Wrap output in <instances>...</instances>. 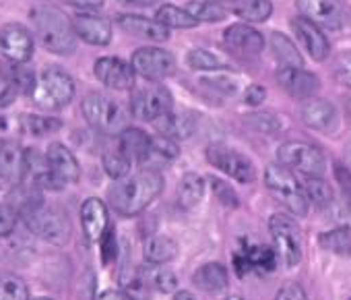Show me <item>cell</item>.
<instances>
[{
  "label": "cell",
  "instance_id": "484cf974",
  "mask_svg": "<svg viewBox=\"0 0 351 300\" xmlns=\"http://www.w3.org/2000/svg\"><path fill=\"white\" fill-rule=\"evenodd\" d=\"M155 128L159 130L161 137H167L171 141L176 139H191L197 130V118L191 112H182V114H176L169 112L161 118H157Z\"/></svg>",
  "mask_w": 351,
  "mask_h": 300
},
{
  "label": "cell",
  "instance_id": "ffe728a7",
  "mask_svg": "<svg viewBox=\"0 0 351 300\" xmlns=\"http://www.w3.org/2000/svg\"><path fill=\"white\" fill-rule=\"evenodd\" d=\"M25 176V149L11 139L0 141V181L19 185Z\"/></svg>",
  "mask_w": 351,
  "mask_h": 300
},
{
  "label": "cell",
  "instance_id": "9a60e30c",
  "mask_svg": "<svg viewBox=\"0 0 351 300\" xmlns=\"http://www.w3.org/2000/svg\"><path fill=\"white\" fill-rule=\"evenodd\" d=\"M275 265H277V253L263 244H244L234 255V267L238 275L271 273Z\"/></svg>",
  "mask_w": 351,
  "mask_h": 300
},
{
  "label": "cell",
  "instance_id": "1f68e13d",
  "mask_svg": "<svg viewBox=\"0 0 351 300\" xmlns=\"http://www.w3.org/2000/svg\"><path fill=\"white\" fill-rule=\"evenodd\" d=\"M180 154V147L176 141L167 139V137H151V149H149V158L145 162V168H153L157 170L159 164H167L171 160H176Z\"/></svg>",
  "mask_w": 351,
  "mask_h": 300
},
{
  "label": "cell",
  "instance_id": "603a6c76",
  "mask_svg": "<svg viewBox=\"0 0 351 300\" xmlns=\"http://www.w3.org/2000/svg\"><path fill=\"white\" fill-rule=\"evenodd\" d=\"M223 40L226 44L240 52V54H248V56H256L263 52L265 48V38L261 32H256L254 27L246 25V23H234L223 32Z\"/></svg>",
  "mask_w": 351,
  "mask_h": 300
},
{
  "label": "cell",
  "instance_id": "7bdbcfd3",
  "mask_svg": "<svg viewBox=\"0 0 351 300\" xmlns=\"http://www.w3.org/2000/svg\"><path fill=\"white\" fill-rule=\"evenodd\" d=\"M19 224V214L11 203H0V238H7L15 232Z\"/></svg>",
  "mask_w": 351,
  "mask_h": 300
},
{
  "label": "cell",
  "instance_id": "7c38bea8",
  "mask_svg": "<svg viewBox=\"0 0 351 300\" xmlns=\"http://www.w3.org/2000/svg\"><path fill=\"white\" fill-rule=\"evenodd\" d=\"M34 36L21 23H9L0 30V52L13 65H23L34 56Z\"/></svg>",
  "mask_w": 351,
  "mask_h": 300
},
{
  "label": "cell",
  "instance_id": "d6986e66",
  "mask_svg": "<svg viewBox=\"0 0 351 300\" xmlns=\"http://www.w3.org/2000/svg\"><path fill=\"white\" fill-rule=\"evenodd\" d=\"M75 36L91 46H108L112 42V23L93 13H79L73 17Z\"/></svg>",
  "mask_w": 351,
  "mask_h": 300
},
{
  "label": "cell",
  "instance_id": "9c48e42d",
  "mask_svg": "<svg viewBox=\"0 0 351 300\" xmlns=\"http://www.w3.org/2000/svg\"><path fill=\"white\" fill-rule=\"evenodd\" d=\"M173 97L167 87L153 83L145 87H136L130 95V112L134 118L143 122H155L157 118L171 112Z\"/></svg>",
  "mask_w": 351,
  "mask_h": 300
},
{
  "label": "cell",
  "instance_id": "8992f818",
  "mask_svg": "<svg viewBox=\"0 0 351 300\" xmlns=\"http://www.w3.org/2000/svg\"><path fill=\"white\" fill-rule=\"evenodd\" d=\"M275 253L285 267H295L304 255V236L298 222L287 214H273L269 220Z\"/></svg>",
  "mask_w": 351,
  "mask_h": 300
},
{
  "label": "cell",
  "instance_id": "44dd1931",
  "mask_svg": "<svg viewBox=\"0 0 351 300\" xmlns=\"http://www.w3.org/2000/svg\"><path fill=\"white\" fill-rule=\"evenodd\" d=\"M289 25H291L293 34L298 36V40L302 42V46L306 48V52L310 54L312 60L322 62L328 56L330 44H328V40H326V36L322 34L320 27H316L314 23H310L304 17H293L289 21Z\"/></svg>",
  "mask_w": 351,
  "mask_h": 300
},
{
  "label": "cell",
  "instance_id": "b9f144b4",
  "mask_svg": "<svg viewBox=\"0 0 351 300\" xmlns=\"http://www.w3.org/2000/svg\"><path fill=\"white\" fill-rule=\"evenodd\" d=\"M151 286L161 294H171L178 288V277L171 269H157L151 273Z\"/></svg>",
  "mask_w": 351,
  "mask_h": 300
},
{
  "label": "cell",
  "instance_id": "4316f807",
  "mask_svg": "<svg viewBox=\"0 0 351 300\" xmlns=\"http://www.w3.org/2000/svg\"><path fill=\"white\" fill-rule=\"evenodd\" d=\"M228 269L217 263V261H209L205 265H201L195 273H193V284L207 292V294H221L228 288Z\"/></svg>",
  "mask_w": 351,
  "mask_h": 300
},
{
  "label": "cell",
  "instance_id": "816d5d0a",
  "mask_svg": "<svg viewBox=\"0 0 351 300\" xmlns=\"http://www.w3.org/2000/svg\"><path fill=\"white\" fill-rule=\"evenodd\" d=\"M17 95L19 91L15 89V85L5 77H0V108H9L17 100Z\"/></svg>",
  "mask_w": 351,
  "mask_h": 300
},
{
  "label": "cell",
  "instance_id": "f35d334b",
  "mask_svg": "<svg viewBox=\"0 0 351 300\" xmlns=\"http://www.w3.org/2000/svg\"><path fill=\"white\" fill-rule=\"evenodd\" d=\"M132 162L120 152V149H110V152L104 154V170L110 178L120 181L124 176H128Z\"/></svg>",
  "mask_w": 351,
  "mask_h": 300
},
{
  "label": "cell",
  "instance_id": "f6af8a7d",
  "mask_svg": "<svg viewBox=\"0 0 351 300\" xmlns=\"http://www.w3.org/2000/svg\"><path fill=\"white\" fill-rule=\"evenodd\" d=\"M246 118H248V124L252 128L261 130V132H275V130H279V118L273 116V114L263 112V114H250Z\"/></svg>",
  "mask_w": 351,
  "mask_h": 300
},
{
  "label": "cell",
  "instance_id": "bcb514c9",
  "mask_svg": "<svg viewBox=\"0 0 351 300\" xmlns=\"http://www.w3.org/2000/svg\"><path fill=\"white\" fill-rule=\"evenodd\" d=\"M335 77L339 83L351 89V52H345L335 65Z\"/></svg>",
  "mask_w": 351,
  "mask_h": 300
},
{
  "label": "cell",
  "instance_id": "277c9868",
  "mask_svg": "<svg viewBox=\"0 0 351 300\" xmlns=\"http://www.w3.org/2000/svg\"><path fill=\"white\" fill-rule=\"evenodd\" d=\"M83 116L85 120L104 135H116L122 128H126V120L128 114L122 108L120 102H116L114 97L106 95V93H89L83 104H81Z\"/></svg>",
  "mask_w": 351,
  "mask_h": 300
},
{
  "label": "cell",
  "instance_id": "e0dca14e",
  "mask_svg": "<svg viewBox=\"0 0 351 300\" xmlns=\"http://www.w3.org/2000/svg\"><path fill=\"white\" fill-rule=\"evenodd\" d=\"M277 83L287 95L295 100H310L316 95L320 87V81L314 73L304 69H287V67H281L277 71Z\"/></svg>",
  "mask_w": 351,
  "mask_h": 300
},
{
  "label": "cell",
  "instance_id": "03108f58",
  "mask_svg": "<svg viewBox=\"0 0 351 300\" xmlns=\"http://www.w3.org/2000/svg\"><path fill=\"white\" fill-rule=\"evenodd\" d=\"M349 300H351V298H349Z\"/></svg>",
  "mask_w": 351,
  "mask_h": 300
},
{
  "label": "cell",
  "instance_id": "cb8c5ba5",
  "mask_svg": "<svg viewBox=\"0 0 351 300\" xmlns=\"http://www.w3.org/2000/svg\"><path fill=\"white\" fill-rule=\"evenodd\" d=\"M118 149L132 164L145 166L151 149V135H147L143 128L126 126L118 132Z\"/></svg>",
  "mask_w": 351,
  "mask_h": 300
},
{
  "label": "cell",
  "instance_id": "db71d44e",
  "mask_svg": "<svg viewBox=\"0 0 351 300\" xmlns=\"http://www.w3.org/2000/svg\"><path fill=\"white\" fill-rule=\"evenodd\" d=\"M73 7H79V9H85V11H91V9H99L104 5V0H69Z\"/></svg>",
  "mask_w": 351,
  "mask_h": 300
},
{
  "label": "cell",
  "instance_id": "52a82bcc",
  "mask_svg": "<svg viewBox=\"0 0 351 300\" xmlns=\"http://www.w3.org/2000/svg\"><path fill=\"white\" fill-rule=\"evenodd\" d=\"M277 160L289 172H300L306 178L322 176L326 168V158L320 152V147L306 141H285L279 147Z\"/></svg>",
  "mask_w": 351,
  "mask_h": 300
},
{
  "label": "cell",
  "instance_id": "be15d7a7",
  "mask_svg": "<svg viewBox=\"0 0 351 300\" xmlns=\"http://www.w3.org/2000/svg\"><path fill=\"white\" fill-rule=\"evenodd\" d=\"M5 187H7V185H5V183H3V181H0V191H3V189H5Z\"/></svg>",
  "mask_w": 351,
  "mask_h": 300
},
{
  "label": "cell",
  "instance_id": "4fadbf2b",
  "mask_svg": "<svg viewBox=\"0 0 351 300\" xmlns=\"http://www.w3.org/2000/svg\"><path fill=\"white\" fill-rule=\"evenodd\" d=\"M298 11L304 19L324 30H341L345 23V13L341 0H295Z\"/></svg>",
  "mask_w": 351,
  "mask_h": 300
},
{
  "label": "cell",
  "instance_id": "d590c367",
  "mask_svg": "<svg viewBox=\"0 0 351 300\" xmlns=\"http://www.w3.org/2000/svg\"><path fill=\"white\" fill-rule=\"evenodd\" d=\"M0 300H32L27 284L15 273H0Z\"/></svg>",
  "mask_w": 351,
  "mask_h": 300
},
{
  "label": "cell",
  "instance_id": "ab89813d",
  "mask_svg": "<svg viewBox=\"0 0 351 300\" xmlns=\"http://www.w3.org/2000/svg\"><path fill=\"white\" fill-rule=\"evenodd\" d=\"M199 23H219L226 19V9L217 3H191L186 9Z\"/></svg>",
  "mask_w": 351,
  "mask_h": 300
},
{
  "label": "cell",
  "instance_id": "5b68a950",
  "mask_svg": "<svg viewBox=\"0 0 351 300\" xmlns=\"http://www.w3.org/2000/svg\"><path fill=\"white\" fill-rule=\"evenodd\" d=\"M265 187L269 193L285 205L293 216H306L308 214V201L304 197V189L293 172L283 168L281 164H269L265 168Z\"/></svg>",
  "mask_w": 351,
  "mask_h": 300
},
{
  "label": "cell",
  "instance_id": "2e32d148",
  "mask_svg": "<svg viewBox=\"0 0 351 300\" xmlns=\"http://www.w3.org/2000/svg\"><path fill=\"white\" fill-rule=\"evenodd\" d=\"M46 164L50 172L62 183V185H75L81 178V166L75 154L64 143H50L46 149Z\"/></svg>",
  "mask_w": 351,
  "mask_h": 300
},
{
  "label": "cell",
  "instance_id": "f5cc1de1",
  "mask_svg": "<svg viewBox=\"0 0 351 300\" xmlns=\"http://www.w3.org/2000/svg\"><path fill=\"white\" fill-rule=\"evenodd\" d=\"M265 97H267V89L263 85H256V83L248 85L246 91H244V102L248 106H261L265 102Z\"/></svg>",
  "mask_w": 351,
  "mask_h": 300
},
{
  "label": "cell",
  "instance_id": "f907efd6",
  "mask_svg": "<svg viewBox=\"0 0 351 300\" xmlns=\"http://www.w3.org/2000/svg\"><path fill=\"white\" fill-rule=\"evenodd\" d=\"M275 300H308V294H306V290H304L300 284L289 281V284H285V286L277 292Z\"/></svg>",
  "mask_w": 351,
  "mask_h": 300
},
{
  "label": "cell",
  "instance_id": "11a10c76",
  "mask_svg": "<svg viewBox=\"0 0 351 300\" xmlns=\"http://www.w3.org/2000/svg\"><path fill=\"white\" fill-rule=\"evenodd\" d=\"M95 300H132V298H128L122 290H106Z\"/></svg>",
  "mask_w": 351,
  "mask_h": 300
},
{
  "label": "cell",
  "instance_id": "7a4b0ae2",
  "mask_svg": "<svg viewBox=\"0 0 351 300\" xmlns=\"http://www.w3.org/2000/svg\"><path fill=\"white\" fill-rule=\"evenodd\" d=\"M36 34L46 50L54 54H73L77 50V36L71 19L56 7H38L32 11Z\"/></svg>",
  "mask_w": 351,
  "mask_h": 300
},
{
  "label": "cell",
  "instance_id": "60d3db41",
  "mask_svg": "<svg viewBox=\"0 0 351 300\" xmlns=\"http://www.w3.org/2000/svg\"><path fill=\"white\" fill-rule=\"evenodd\" d=\"M186 62H189V67L195 69V71H221V69H228L226 62H223L217 54H213V52H209V50H205V48H195V50H191Z\"/></svg>",
  "mask_w": 351,
  "mask_h": 300
},
{
  "label": "cell",
  "instance_id": "680465c9",
  "mask_svg": "<svg viewBox=\"0 0 351 300\" xmlns=\"http://www.w3.org/2000/svg\"><path fill=\"white\" fill-rule=\"evenodd\" d=\"M349 170H351V143L345 147V162H343Z\"/></svg>",
  "mask_w": 351,
  "mask_h": 300
},
{
  "label": "cell",
  "instance_id": "6da1fadb",
  "mask_svg": "<svg viewBox=\"0 0 351 300\" xmlns=\"http://www.w3.org/2000/svg\"><path fill=\"white\" fill-rule=\"evenodd\" d=\"M163 191V176L159 170L143 168L132 176H124L116 181L108 191L110 207L122 216L132 218L145 211Z\"/></svg>",
  "mask_w": 351,
  "mask_h": 300
},
{
  "label": "cell",
  "instance_id": "5bb4252c",
  "mask_svg": "<svg viewBox=\"0 0 351 300\" xmlns=\"http://www.w3.org/2000/svg\"><path fill=\"white\" fill-rule=\"evenodd\" d=\"M93 73L97 77V81H101L106 87L116 89V91H128L134 89L136 83V73L132 71V67L116 56H104L95 60Z\"/></svg>",
  "mask_w": 351,
  "mask_h": 300
},
{
  "label": "cell",
  "instance_id": "94428289",
  "mask_svg": "<svg viewBox=\"0 0 351 300\" xmlns=\"http://www.w3.org/2000/svg\"><path fill=\"white\" fill-rule=\"evenodd\" d=\"M34 300H54V298H48V296H40V298H34Z\"/></svg>",
  "mask_w": 351,
  "mask_h": 300
},
{
  "label": "cell",
  "instance_id": "f1b7e54d",
  "mask_svg": "<svg viewBox=\"0 0 351 300\" xmlns=\"http://www.w3.org/2000/svg\"><path fill=\"white\" fill-rule=\"evenodd\" d=\"M205 178L197 172H186L178 185V203L184 209H195L205 197Z\"/></svg>",
  "mask_w": 351,
  "mask_h": 300
},
{
  "label": "cell",
  "instance_id": "e575fe53",
  "mask_svg": "<svg viewBox=\"0 0 351 300\" xmlns=\"http://www.w3.org/2000/svg\"><path fill=\"white\" fill-rule=\"evenodd\" d=\"M318 244L332 255L349 257L351 255V232L347 228H337V230L324 232L318 236Z\"/></svg>",
  "mask_w": 351,
  "mask_h": 300
},
{
  "label": "cell",
  "instance_id": "7dc6e473",
  "mask_svg": "<svg viewBox=\"0 0 351 300\" xmlns=\"http://www.w3.org/2000/svg\"><path fill=\"white\" fill-rule=\"evenodd\" d=\"M211 183H213L215 195L219 197V201H221L223 205H230V207H238V205H240V203H238V195L234 193L232 187H228L223 181H217V178H213Z\"/></svg>",
  "mask_w": 351,
  "mask_h": 300
},
{
  "label": "cell",
  "instance_id": "4dcf8cb0",
  "mask_svg": "<svg viewBox=\"0 0 351 300\" xmlns=\"http://www.w3.org/2000/svg\"><path fill=\"white\" fill-rule=\"evenodd\" d=\"M302 189H304V197H306L308 205H314L318 209H328L335 205V193L324 178L310 176L304 181Z\"/></svg>",
  "mask_w": 351,
  "mask_h": 300
},
{
  "label": "cell",
  "instance_id": "d6a6232c",
  "mask_svg": "<svg viewBox=\"0 0 351 300\" xmlns=\"http://www.w3.org/2000/svg\"><path fill=\"white\" fill-rule=\"evenodd\" d=\"M232 11L248 23H263L273 15V3L271 0H234Z\"/></svg>",
  "mask_w": 351,
  "mask_h": 300
},
{
  "label": "cell",
  "instance_id": "74e56055",
  "mask_svg": "<svg viewBox=\"0 0 351 300\" xmlns=\"http://www.w3.org/2000/svg\"><path fill=\"white\" fill-rule=\"evenodd\" d=\"M0 77H5L7 81H11L15 85V89L23 91V93H32L34 85H36V79H38L34 73H29L21 65H5V67H0Z\"/></svg>",
  "mask_w": 351,
  "mask_h": 300
},
{
  "label": "cell",
  "instance_id": "9f6ffc18",
  "mask_svg": "<svg viewBox=\"0 0 351 300\" xmlns=\"http://www.w3.org/2000/svg\"><path fill=\"white\" fill-rule=\"evenodd\" d=\"M122 5H130V7H141V9H147V7H155L161 0H120Z\"/></svg>",
  "mask_w": 351,
  "mask_h": 300
},
{
  "label": "cell",
  "instance_id": "ba28073f",
  "mask_svg": "<svg viewBox=\"0 0 351 300\" xmlns=\"http://www.w3.org/2000/svg\"><path fill=\"white\" fill-rule=\"evenodd\" d=\"M25 224L38 238L56 246L66 244L71 238V220L66 211H62L60 207L40 205L36 211H32L25 218Z\"/></svg>",
  "mask_w": 351,
  "mask_h": 300
},
{
  "label": "cell",
  "instance_id": "8d00e7d4",
  "mask_svg": "<svg viewBox=\"0 0 351 300\" xmlns=\"http://www.w3.org/2000/svg\"><path fill=\"white\" fill-rule=\"evenodd\" d=\"M21 126L27 135L34 137H46L50 132L60 130L62 122L58 118H50V116H36V114H25L21 116Z\"/></svg>",
  "mask_w": 351,
  "mask_h": 300
},
{
  "label": "cell",
  "instance_id": "c3c4849f",
  "mask_svg": "<svg viewBox=\"0 0 351 300\" xmlns=\"http://www.w3.org/2000/svg\"><path fill=\"white\" fill-rule=\"evenodd\" d=\"M99 244H101V259H104V263H112L118 257V244H116L114 232L106 230V234L99 238Z\"/></svg>",
  "mask_w": 351,
  "mask_h": 300
},
{
  "label": "cell",
  "instance_id": "6125c7cd",
  "mask_svg": "<svg viewBox=\"0 0 351 300\" xmlns=\"http://www.w3.org/2000/svg\"><path fill=\"white\" fill-rule=\"evenodd\" d=\"M228 300H244V298H242V296H230Z\"/></svg>",
  "mask_w": 351,
  "mask_h": 300
},
{
  "label": "cell",
  "instance_id": "d4e9b609",
  "mask_svg": "<svg viewBox=\"0 0 351 300\" xmlns=\"http://www.w3.org/2000/svg\"><path fill=\"white\" fill-rule=\"evenodd\" d=\"M118 25L132 38L149 40V42H165L169 40V30H165L155 19H147L141 15H120Z\"/></svg>",
  "mask_w": 351,
  "mask_h": 300
},
{
  "label": "cell",
  "instance_id": "681fc988",
  "mask_svg": "<svg viewBox=\"0 0 351 300\" xmlns=\"http://www.w3.org/2000/svg\"><path fill=\"white\" fill-rule=\"evenodd\" d=\"M335 178H337V183L341 185L343 195H345L347 201L351 203V170H349L343 162H337V164H335Z\"/></svg>",
  "mask_w": 351,
  "mask_h": 300
},
{
  "label": "cell",
  "instance_id": "6f0895ef",
  "mask_svg": "<svg viewBox=\"0 0 351 300\" xmlns=\"http://www.w3.org/2000/svg\"><path fill=\"white\" fill-rule=\"evenodd\" d=\"M171 300H197V298H195V294L189 292V290H178V292L173 294Z\"/></svg>",
  "mask_w": 351,
  "mask_h": 300
},
{
  "label": "cell",
  "instance_id": "83f0119b",
  "mask_svg": "<svg viewBox=\"0 0 351 300\" xmlns=\"http://www.w3.org/2000/svg\"><path fill=\"white\" fill-rule=\"evenodd\" d=\"M176 255H178V242L169 236H151L143 246V257L151 265L169 263Z\"/></svg>",
  "mask_w": 351,
  "mask_h": 300
},
{
  "label": "cell",
  "instance_id": "3957f363",
  "mask_svg": "<svg viewBox=\"0 0 351 300\" xmlns=\"http://www.w3.org/2000/svg\"><path fill=\"white\" fill-rule=\"evenodd\" d=\"M75 91L77 87L73 77L58 67H50L36 79V85L32 89V100L40 110L56 112L73 102Z\"/></svg>",
  "mask_w": 351,
  "mask_h": 300
},
{
  "label": "cell",
  "instance_id": "e7e4bbea",
  "mask_svg": "<svg viewBox=\"0 0 351 300\" xmlns=\"http://www.w3.org/2000/svg\"><path fill=\"white\" fill-rule=\"evenodd\" d=\"M232 3H234V0H232Z\"/></svg>",
  "mask_w": 351,
  "mask_h": 300
},
{
  "label": "cell",
  "instance_id": "8fae6325",
  "mask_svg": "<svg viewBox=\"0 0 351 300\" xmlns=\"http://www.w3.org/2000/svg\"><path fill=\"white\" fill-rule=\"evenodd\" d=\"M130 67L136 75H141L147 81H163L165 77L173 73L176 60L167 50L147 46V48L134 50Z\"/></svg>",
  "mask_w": 351,
  "mask_h": 300
},
{
  "label": "cell",
  "instance_id": "836d02e7",
  "mask_svg": "<svg viewBox=\"0 0 351 300\" xmlns=\"http://www.w3.org/2000/svg\"><path fill=\"white\" fill-rule=\"evenodd\" d=\"M155 21L161 23L165 30H193L199 25V21L186 11V9H178L171 5H163L159 7V11L155 13Z\"/></svg>",
  "mask_w": 351,
  "mask_h": 300
},
{
  "label": "cell",
  "instance_id": "f546056e",
  "mask_svg": "<svg viewBox=\"0 0 351 300\" xmlns=\"http://www.w3.org/2000/svg\"><path fill=\"white\" fill-rule=\"evenodd\" d=\"M271 50H273V56L277 58V62L281 67H287V69H304V58L302 54L298 52V48L291 44V40L279 32H273L271 34Z\"/></svg>",
  "mask_w": 351,
  "mask_h": 300
},
{
  "label": "cell",
  "instance_id": "ee69618b",
  "mask_svg": "<svg viewBox=\"0 0 351 300\" xmlns=\"http://www.w3.org/2000/svg\"><path fill=\"white\" fill-rule=\"evenodd\" d=\"M203 85L211 87V89H217L221 93H236L238 91V79L230 77V75H217V77H207V79H201Z\"/></svg>",
  "mask_w": 351,
  "mask_h": 300
},
{
  "label": "cell",
  "instance_id": "91938a15",
  "mask_svg": "<svg viewBox=\"0 0 351 300\" xmlns=\"http://www.w3.org/2000/svg\"><path fill=\"white\" fill-rule=\"evenodd\" d=\"M345 114H347V118H349V122H351V97H349L347 104H345Z\"/></svg>",
  "mask_w": 351,
  "mask_h": 300
},
{
  "label": "cell",
  "instance_id": "30bf717a",
  "mask_svg": "<svg viewBox=\"0 0 351 300\" xmlns=\"http://www.w3.org/2000/svg\"><path fill=\"white\" fill-rule=\"evenodd\" d=\"M207 162L217 168L219 172L228 174L230 178L238 181L240 185H248L256 178V170L250 158H246L244 154L236 152V149L223 145V143H213L207 147Z\"/></svg>",
  "mask_w": 351,
  "mask_h": 300
},
{
  "label": "cell",
  "instance_id": "ac0fdd59",
  "mask_svg": "<svg viewBox=\"0 0 351 300\" xmlns=\"http://www.w3.org/2000/svg\"><path fill=\"white\" fill-rule=\"evenodd\" d=\"M302 122L314 130L320 132H335L339 126V112L337 108L328 102V100H320V97H310L304 102L302 110Z\"/></svg>",
  "mask_w": 351,
  "mask_h": 300
},
{
  "label": "cell",
  "instance_id": "7402d4cb",
  "mask_svg": "<svg viewBox=\"0 0 351 300\" xmlns=\"http://www.w3.org/2000/svg\"><path fill=\"white\" fill-rule=\"evenodd\" d=\"M108 205L97 199V197H89L83 201L81 205V226L83 232L87 236L89 242H99V238L106 234L108 230Z\"/></svg>",
  "mask_w": 351,
  "mask_h": 300
}]
</instances>
